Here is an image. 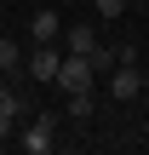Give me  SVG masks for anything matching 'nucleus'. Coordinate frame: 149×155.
I'll use <instances>...</instances> for the list:
<instances>
[{"label":"nucleus","mask_w":149,"mask_h":155,"mask_svg":"<svg viewBox=\"0 0 149 155\" xmlns=\"http://www.w3.org/2000/svg\"><path fill=\"white\" fill-rule=\"evenodd\" d=\"M17 144L29 155H52V144H57V115H34V121L17 132Z\"/></svg>","instance_id":"nucleus-1"},{"label":"nucleus","mask_w":149,"mask_h":155,"mask_svg":"<svg viewBox=\"0 0 149 155\" xmlns=\"http://www.w3.org/2000/svg\"><path fill=\"white\" fill-rule=\"evenodd\" d=\"M52 81H57L63 92H86V86H92V63H86V58H75V52H63Z\"/></svg>","instance_id":"nucleus-2"},{"label":"nucleus","mask_w":149,"mask_h":155,"mask_svg":"<svg viewBox=\"0 0 149 155\" xmlns=\"http://www.w3.org/2000/svg\"><path fill=\"white\" fill-rule=\"evenodd\" d=\"M17 115H29V92H17L11 81L0 86V144L17 132Z\"/></svg>","instance_id":"nucleus-3"},{"label":"nucleus","mask_w":149,"mask_h":155,"mask_svg":"<svg viewBox=\"0 0 149 155\" xmlns=\"http://www.w3.org/2000/svg\"><path fill=\"white\" fill-rule=\"evenodd\" d=\"M138 92H144V75H138V63H115V69H109V98L132 104Z\"/></svg>","instance_id":"nucleus-4"},{"label":"nucleus","mask_w":149,"mask_h":155,"mask_svg":"<svg viewBox=\"0 0 149 155\" xmlns=\"http://www.w3.org/2000/svg\"><path fill=\"white\" fill-rule=\"evenodd\" d=\"M29 35H34V46H57V35H63V17L40 6V12L29 17Z\"/></svg>","instance_id":"nucleus-5"},{"label":"nucleus","mask_w":149,"mask_h":155,"mask_svg":"<svg viewBox=\"0 0 149 155\" xmlns=\"http://www.w3.org/2000/svg\"><path fill=\"white\" fill-rule=\"evenodd\" d=\"M57 58H63L57 46H34V52L23 58V69H29V81H52V75H57Z\"/></svg>","instance_id":"nucleus-6"},{"label":"nucleus","mask_w":149,"mask_h":155,"mask_svg":"<svg viewBox=\"0 0 149 155\" xmlns=\"http://www.w3.org/2000/svg\"><path fill=\"white\" fill-rule=\"evenodd\" d=\"M92 46H98V35H92V29H86V23H75V29H69V35H63V52H75V58H86V52H92Z\"/></svg>","instance_id":"nucleus-7"},{"label":"nucleus","mask_w":149,"mask_h":155,"mask_svg":"<svg viewBox=\"0 0 149 155\" xmlns=\"http://www.w3.org/2000/svg\"><path fill=\"white\" fill-rule=\"evenodd\" d=\"M86 63H92V75H109V69L121 63V52H115V46H92V52H86Z\"/></svg>","instance_id":"nucleus-8"},{"label":"nucleus","mask_w":149,"mask_h":155,"mask_svg":"<svg viewBox=\"0 0 149 155\" xmlns=\"http://www.w3.org/2000/svg\"><path fill=\"white\" fill-rule=\"evenodd\" d=\"M0 75L17 81V40H11V35H0Z\"/></svg>","instance_id":"nucleus-9"},{"label":"nucleus","mask_w":149,"mask_h":155,"mask_svg":"<svg viewBox=\"0 0 149 155\" xmlns=\"http://www.w3.org/2000/svg\"><path fill=\"white\" fill-rule=\"evenodd\" d=\"M69 115H75V121L92 115V86H86V92H69Z\"/></svg>","instance_id":"nucleus-10"},{"label":"nucleus","mask_w":149,"mask_h":155,"mask_svg":"<svg viewBox=\"0 0 149 155\" xmlns=\"http://www.w3.org/2000/svg\"><path fill=\"white\" fill-rule=\"evenodd\" d=\"M121 12H126V0H98V17H109V23H115Z\"/></svg>","instance_id":"nucleus-11"},{"label":"nucleus","mask_w":149,"mask_h":155,"mask_svg":"<svg viewBox=\"0 0 149 155\" xmlns=\"http://www.w3.org/2000/svg\"><path fill=\"white\" fill-rule=\"evenodd\" d=\"M126 6H132V0H126Z\"/></svg>","instance_id":"nucleus-12"}]
</instances>
